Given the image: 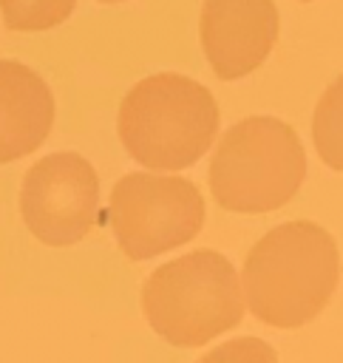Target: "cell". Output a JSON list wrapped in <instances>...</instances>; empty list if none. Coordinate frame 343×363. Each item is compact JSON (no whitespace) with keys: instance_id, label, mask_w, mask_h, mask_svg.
Returning <instances> with one entry per match:
<instances>
[{"instance_id":"1","label":"cell","mask_w":343,"mask_h":363,"mask_svg":"<svg viewBox=\"0 0 343 363\" xmlns=\"http://www.w3.org/2000/svg\"><path fill=\"white\" fill-rule=\"evenodd\" d=\"M340 278L334 238L315 221L272 227L247 252L241 286L249 312L275 329H298L320 315Z\"/></svg>"},{"instance_id":"2","label":"cell","mask_w":343,"mask_h":363,"mask_svg":"<svg viewBox=\"0 0 343 363\" xmlns=\"http://www.w3.org/2000/svg\"><path fill=\"white\" fill-rule=\"evenodd\" d=\"M215 96L181 74H153L136 82L116 116L125 150L150 170L196 164L218 136Z\"/></svg>"},{"instance_id":"3","label":"cell","mask_w":343,"mask_h":363,"mask_svg":"<svg viewBox=\"0 0 343 363\" xmlns=\"http://www.w3.org/2000/svg\"><path fill=\"white\" fill-rule=\"evenodd\" d=\"M142 309L173 346H204L244 318V292L232 264L215 250H196L150 272Z\"/></svg>"},{"instance_id":"4","label":"cell","mask_w":343,"mask_h":363,"mask_svg":"<svg viewBox=\"0 0 343 363\" xmlns=\"http://www.w3.org/2000/svg\"><path fill=\"white\" fill-rule=\"evenodd\" d=\"M213 199L232 213H269L283 207L306 176L298 133L275 116L235 122L210 162Z\"/></svg>"},{"instance_id":"5","label":"cell","mask_w":343,"mask_h":363,"mask_svg":"<svg viewBox=\"0 0 343 363\" xmlns=\"http://www.w3.org/2000/svg\"><path fill=\"white\" fill-rule=\"evenodd\" d=\"M108 216L119 250L130 261H147L198 235L204 199L181 176L128 173L111 190Z\"/></svg>"},{"instance_id":"6","label":"cell","mask_w":343,"mask_h":363,"mask_svg":"<svg viewBox=\"0 0 343 363\" xmlns=\"http://www.w3.org/2000/svg\"><path fill=\"white\" fill-rule=\"evenodd\" d=\"M20 213L34 238L48 247L82 241L99 216V179L79 153L60 150L28 167L20 187Z\"/></svg>"},{"instance_id":"7","label":"cell","mask_w":343,"mask_h":363,"mask_svg":"<svg viewBox=\"0 0 343 363\" xmlns=\"http://www.w3.org/2000/svg\"><path fill=\"white\" fill-rule=\"evenodd\" d=\"M278 9L272 0H204L198 34L218 79L252 74L278 40Z\"/></svg>"},{"instance_id":"8","label":"cell","mask_w":343,"mask_h":363,"mask_svg":"<svg viewBox=\"0 0 343 363\" xmlns=\"http://www.w3.org/2000/svg\"><path fill=\"white\" fill-rule=\"evenodd\" d=\"M51 125L54 96L45 79L17 60H0V164L37 150Z\"/></svg>"},{"instance_id":"9","label":"cell","mask_w":343,"mask_h":363,"mask_svg":"<svg viewBox=\"0 0 343 363\" xmlns=\"http://www.w3.org/2000/svg\"><path fill=\"white\" fill-rule=\"evenodd\" d=\"M312 139L317 156L332 170H343V74L323 91L315 108Z\"/></svg>"},{"instance_id":"10","label":"cell","mask_w":343,"mask_h":363,"mask_svg":"<svg viewBox=\"0 0 343 363\" xmlns=\"http://www.w3.org/2000/svg\"><path fill=\"white\" fill-rule=\"evenodd\" d=\"M77 0H0V14L11 31H48L68 20Z\"/></svg>"},{"instance_id":"11","label":"cell","mask_w":343,"mask_h":363,"mask_svg":"<svg viewBox=\"0 0 343 363\" xmlns=\"http://www.w3.org/2000/svg\"><path fill=\"white\" fill-rule=\"evenodd\" d=\"M198 363H278V354L261 337H235L207 352Z\"/></svg>"},{"instance_id":"12","label":"cell","mask_w":343,"mask_h":363,"mask_svg":"<svg viewBox=\"0 0 343 363\" xmlns=\"http://www.w3.org/2000/svg\"><path fill=\"white\" fill-rule=\"evenodd\" d=\"M99 3H125V0H99Z\"/></svg>"}]
</instances>
